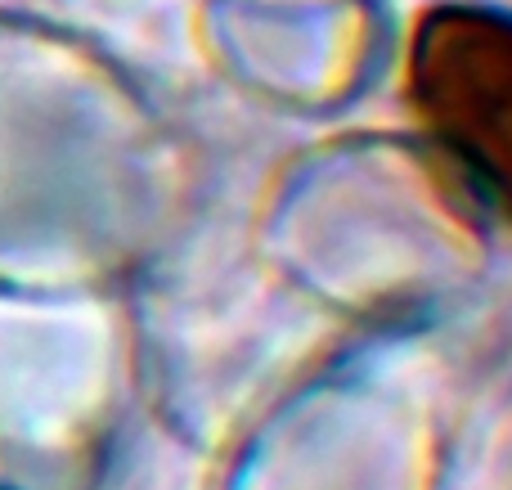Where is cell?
<instances>
[{"label":"cell","mask_w":512,"mask_h":490,"mask_svg":"<svg viewBox=\"0 0 512 490\" xmlns=\"http://www.w3.org/2000/svg\"><path fill=\"white\" fill-rule=\"evenodd\" d=\"M414 99L441 153L512 225V18L441 9L414 41Z\"/></svg>","instance_id":"obj_1"}]
</instances>
